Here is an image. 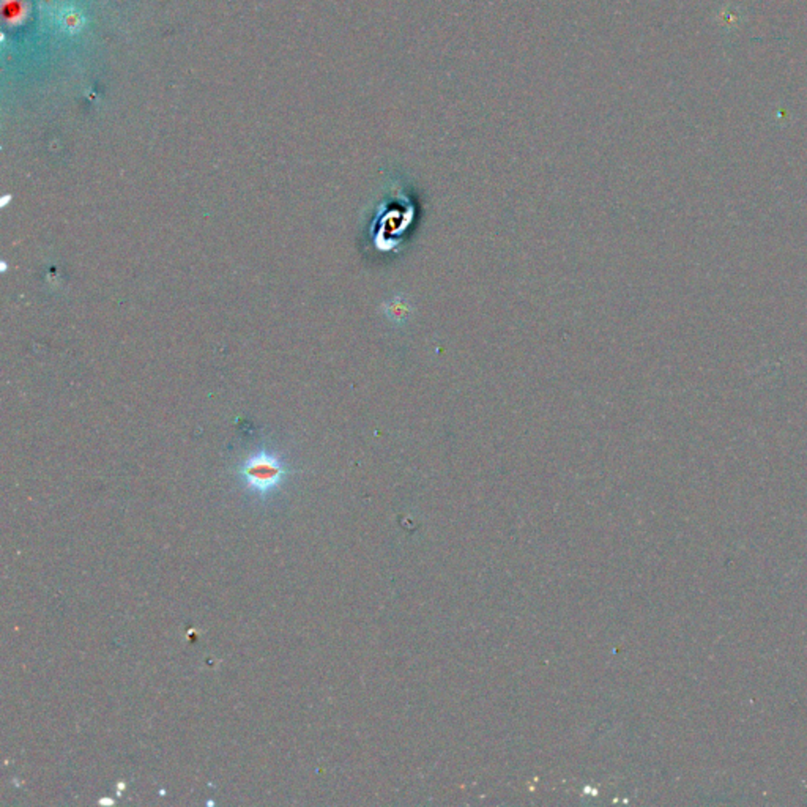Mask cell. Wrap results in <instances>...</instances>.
I'll return each mask as SVG.
<instances>
[{"label":"cell","mask_w":807,"mask_h":807,"mask_svg":"<svg viewBox=\"0 0 807 807\" xmlns=\"http://www.w3.org/2000/svg\"><path fill=\"white\" fill-rule=\"evenodd\" d=\"M287 475V470L276 456L270 453H259L249 457L242 467V476L244 482L257 491L259 493H266L275 489Z\"/></svg>","instance_id":"1"}]
</instances>
